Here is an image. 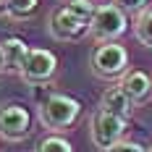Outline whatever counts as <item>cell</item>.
I'll use <instances>...</instances> for the list:
<instances>
[{
  "mask_svg": "<svg viewBox=\"0 0 152 152\" xmlns=\"http://www.w3.org/2000/svg\"><path fill=\"white\" fill-rule=\"evenodd\" d=\"M89 68L97 79H105V81L121 79L129 71V50L123 45H115V42H100L92 50Z\"/></svg>",
  "mask_w": 152,
  "mask_h": 152,
  "instance_id": "obj_3",
  "label": "cell"
},
{
  "mask_svg": "<svg viewBox=\"0 0 152 152\" xmlns=\"http://www.w3.org/2000/svg\"><path fill=\"white\" fill-rule=\"evenodd\" d=\"M134 34H137V39L142 45L152 47V8L139 11L137 21H134Z\"/></svg>",
  "mask_w": 152,
  "mask_h": 152,
  "instance_id": "obj_11",
  "label": "cell"
},
{
  "mask_svg": "<svg viewBox=\"0 0 152 152\" xmlns=\"http://www.w3.org/2000/svg\"><path fill=\"white\" fill-rule=\"evenodd\" d=\"M147 152H152V147H150V150H147Z\"/></svg>",
  "mask_w": 152,
  "mask_h": 152,
  "instance_id": "obj_18",
  "label": "cell"
},
{
  "mask_svg": "<svg viewBox=\"0 0 152 152\" xmlns=\"http://www.w3.org/2000/svg\"><path fill=\"white\" fill-rule=\"evenodd\" d=\"M0 66H3V55H0Z\"/></svg>",
  "mask_w": 152,
  "mask_h": 152,
  "instance_id": "obj_17",
  "label": "cell"
},
{
  "mask_svg": "<svg viewBox=\"0 0 152 152\" xmlns=\"http://www.w3.org/2000/svg\"><path fill=\"white\" fill-rule=\"evenodd\" d=\"M0 55H3V68L11 74H21L24 63L29 58V45L21 37H8L0 42Z\"/></svg>",
  "mask_w": 152,
  "mask_h": 152,
  "instance_id": "obj_8",
  "label": "cell"
},
{
  "mask_svg": "<svg viewBox=\"0 0 152 152\" xmlns=\"http://www.w3.org/2000/svg\"><path fill=\"white\" fill-rule=\"evenodd\" d=\"M118 8H123L126 13H139V11H144L147 8V0H113Z\"/></svg>",
  "mask_w": 152,
  "mask_h": 152,
  "instance_id": "obj_15",
  "label": "cell"
},
{
  "mask_svg": "<svg viewBox=\"0 0 152 152\" xmlns=\"http://www.w3.org/2000/svg\"><path fill=\"white\" fill-rule=\"evenodd\" d=\"M58 71V58H55V53H50L45 47H34L29 50V58L24 63V68H21V79L29 84V87H37V84H45L50 81L53 76Z\"/></svg>",
  "mask_w": 152,
  "mask_h": 152,
  "instance_id": "obj_6",
  "label": "cell"
},
{
  "mask_svg": "<svg viewBox=\"0 0 152 152\" xmlns=\"http://www.w3.org/2000/svg\"><path fill=\"white\" fill-rule=\"evenodd\" d=\"M94 3L92 0H71L61 8H55L47 21V31L58 42H76L84 34H89V24L94 16Z\"/></svg>",
  "mask_w": 152,
  "mask_h": 152,
  "instance_id": "obj_1",
  "label": "cell"
},
{
  "mask_svg": "<svg viewBox=\"0 0 152 152\" xmlns=\"http://www.w3.org/2000/svg\"><path fill=\"white\" fill-rule=\"evenodd\" d=\"M126 126L129 121L121 118V115H113V113H107V110H97L94 115H92V144L97 147V150H107L110 144H115V142H121L123 139V131H126Z\"/></svg>",
  "mask_w": 152,
  "mask_h": 152,
  "instance_id": "obj_5",
  "label": "cell"
},
{
  "mask_svg": "<svg viewBox=\"0 0 152 152\" xmlns=\"http://www.w3.org/2000/svg\"><path fill=\"white\" fill-rule=\"evenodd\" d=\"M34 11H37V0H5V13H8V18L21 21V18H29Z\"/></svg>",
  "mask_w": 152,
  "mask_h": 152,
  "instance_id": "obj_12",
  "label": "cell"
},
{
  "mask_svg": "<svg viewBox=\"0 0 152 152\" xmlns=\"http://www.w3.org/2000/svg\"><path fill=\"white\" fill-rule=\"evenodd\" d=\"M102 152H147L139 142H129V139H121V142H115V144H110L107 150Z\"/></svg>",
  "mask_w": 152,
  "mask_h": 152,
  "instance_id": "obj_14",
  "label": "cell"
},
{
  "mask_svg": "<svg viewBox=\"0 0 152 152\" xmlns=\"http://www.w3.org/2000/svg\"><path fill=\"white\" fill-rule=\"evenodd\" d=\"M126 11L118 8L113 0L110 3H102L94 8V16H92V24H89V37L97 39V42H115L126 31Z\"/></svg>",
  "mask_w": 152,
  "mask_h": 152,
  "instance_id": "obj_4",
  "label": "cell"
},
{
  "mask_svg": "<svg viewBox=\"0 0 152 152\" xmlns=\"http://www.w3.org/2000/svg\"><path fill=\"white\" fill-rule=\"evenodd\" d=\"M121 89L134 100V102H144L152 94V76H147L144 71H126L121 76Z\"/></svg>",
  "mask_w": 152,
  "mask_h": 152,
  "instance_id": "obj_10",
  "label": "cell"
},
{
  "mask_svg": "<svg viewBox=\"0 0 152 152\" xmlns=\"http://www.w3.org/2000/svg\"><path fill=\"white\" fill-rule=\"evenodd\" d=\"M0 8H5V0H0Z\"/></svg>",
  "mask_w": 152,
  "mask_h": 152,
  "instance_id": "obj_16",
  "label": "cell"
},
{
  "mask_svg": "<svg viewBox=\"0 0 152 152\" xmlns=\"http://www.w3.org/2000/svg\"><path fill=\"white\" fill-rule=\"evenodd\" d=\"M81 115V102L68 97V94H50L45 102L39 105V121L45 129L61 134L66 129H71Z\"/></svg>",
  "mask_w": 152,
  "mask_h": 152,
  "instance_id": "obj_2",
  "label": "cell"
},
{
  "mask_svg": "<svg viewBox=\"0 0 152 152\" xmlns=\"http://www.w3.org/2000/svg\"><path fill=\"white\" fill-rule=\"evenodd\" d=\"M31 115L21 105H3L0 107V137L8 142H18L29 134Z\"/></svg>",
  "mask_w": 152,
  "mask_h": 152,
  "instance_id": "obj_7",
  "label": "cell"
},
{
  "mask_svg": "<svg viewBox=\"0 0 152 152\" xmlns=\"http://www.w3.org/2000/svg\"><path fill=\"white\" fill-rule=\"evenodd\" d=\"M34 152H74V147H71L68 139L58 137V134H50V137H42L37 142Z\"/></svg>",
  "mask_w": 152,
  "mask_h": 152,
  "instance_id": "obj_13",
  "label": "cell"
},
{
  "mask_svg": "<svg viewBox=\"0 0 152 152\" xmlns=\"http://www.w3.org/2000/svg\"><path fill=\"white\" fill-rule=\"evenodd\" d=\"M100 107L107 110V113H113V115H121V118H131V113H134V100L121 89V84L118 87H110V89L102 92V97H100Z\"/></svg>",
  "mask_w": 152,
  "mask_h": 152,
  "instance_id": "obj_9",
  "label": "cell"
}]
</instances>
